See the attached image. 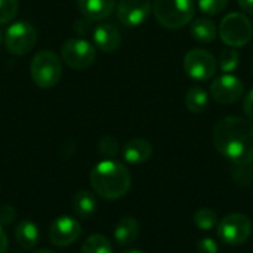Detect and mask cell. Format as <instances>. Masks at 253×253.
Listing matches in <instances>:
<instances>
[{"mask_svg":"<svg viewBox=\"0 0 253 253\" xmlns=\"http://www.w3.org/2000/svg\"><path fill=\"white\" fill-rule=\"evenodd\" d=\"M213 144L234 165H252L253 122L237 116L224 117L213 127Z\"/></svg>","mask_w":253,"mask_h":253,"instance_id":"cell-1","label":"cell"},{"mask_svg":"<svg viewBox=\"0 0 253 253\" xmlns=\"http://www.w3.org/2000/svg\"><path fill=\"white\" fill-rule=\"evenodd\" d=\"M132 185L129 169L113 159L99 162L90 172V187L96 196L105 200L122 199Z\"/></svg>","mask_w":253,"mask_h":253,"instance_id":"cell-2","label":"cell"},{"mask_svg":"<svg viewBox=\"0 0 253 253\" xmlns=\"http://www.w3.org/2000/svg\"><path fill=\"white\" fill-rule=\"evenodd\" d=\"M153 12L157 22L169 30H179L194 18L193 0H154Z\"/></svg>","mask_w":253,"mask_h":253,"instance_id":"cell-3","label":"cell"},{"mask_svg":"<svg viewBox=\"0 0 253 253\" xmlns=\"http://www.w3.org/2000/svg\"><path fill=\"white\" fill-rule=\"evenodd\" d=\"M33 82L42 89L56 86L62 76V65L59 56L52 50H40L34 55L30 64Z\"/></svg>","mask_w":253,"mask_h":253,"instance_id":"cell-4","label":"cell"},{"mask_svg":"<svg viewBox=\"0 0 253 253\" xmlns=\"http://www.w3.org/2000/svg\"><path fill=\"white\" fill-rule=\"evenodd\" d=\"M252 36L253 25L246 15L231 12L222 18L219 25V37L227 46L242 47L251 42Z\"/></svg>","mask_w":253,"mask_h":253,"instance_id":"cell-5","label":"cell"},{"mask_svg":"<svg viewBox=\"0 0 253 253\" xmlns=\"http://www.w3.org/2000/svg\"><path fill=\"white\" fill-rule=\"evenodd\" d=\"M252 221L245 213H230L218 222V239L228 246L246 243L252 234Z\"/></svg>","mask_w":253,"mask_h":253,"instance_id":"cell-6","label":"cell"},{"mask_svg":"<svg viewBox=\"0 0 253 253\" xmlns=\"http://www.w3.org/2000/svg\"><path fill=\"white\" fill-rule=\"evenodd\" d=\"M37 43V30L28 21H16L7 27L4 46L13 55H25Z\"/></svg>","mask_w":253,"mask_h":253,"instance_id":"cell-7","label":"cell"},{"mask_svg":"<svg viewBox=\"0 0 253 253\" xmlns=\"http://www.w3.org/2000/svg\"><path fill=\"white\" fill-rule=\"evenodd\" d=\"M184 70L193 80L208 82L216 74L218 61L206 49H191L184 58Z\"/></svg>","mask_w":253,"mask_h":253,"instance_id":"cell-8","label":"cell"},{"mask_svg":"<svg viewBox=\"0 0 253 253\" xmlns=\"http://www.w3.org/2000/svg\"><path fill=\"white\" fill-rule=\"evenodd\" d=\"M64 62L74 70L89 68L96 59L95 46L84 39H68L61 49Z\"/></svg>","mask_w":253,"mask_h":253,"instance_id":"cell-9","label":"cell"},{"mask_svg":"<svg viewBox=\"0 0 253 253\" xmlns=\"http://www.w3.org/2000/svg\"><path fill=\"white\" fill-rule=\"evenodd\" d=\"M82 236L80 222L68 215L58 216L49 227V240L56 248H67L76 243Z\"/></svg>","mask_w":253,"mask_h":253,"instance_id":"cell-10","label":"cell"},{"mask_svg":"<svg viewBox=\"0 0 253 253\" xmlns=\"http://www.w3.org/2000/svg\"><path fill=\"white\" fill-rule=\"evenodd\" d=\"M245 93L243 82L234 76L233 73H224L218 79L213 80L211 84V95L212 98L224 105L237 102Z\"/></svg>","mask_w":253,"mask_h":253,"instance_id":"cell-11","label":"cell"},{"mask_svg":"<svg viewBox=\"0 0 253 253\" xmlns=\"http://www.w3.org/2000/svg\"><path fill=\"white\" fill-rule=\"evenodd\" d=\"M117 7V18L126 27H138L144 24L153 9L150 0H120Z\"/></svg>","mask_w":253,"mask_h":253,"instance_id":"cell-12","label":"cell"},{"mask_svg":"<svg viewBox=\"0 0 253 253\" xmlns=\"http://www.w3.org/2000/svg\"><path fill=\"white\" fill-rule=\"evenodd\" d=\"M77 6L87 21H102L114 12L117 0H77Z\"/></svg>","mask_w":253,"mask_h":253,"instance_id":"cell-13","label":"cell"},{"mask_svg":"<svg viewBox=\"0 0 253 253\" xmlns=\"http://www.w3.org/2000/svg\"><path fill=\"white\" fill-rule=\"evenodd\" d=\"M93 43L102 52H114L122 43L120 31L113 24H99L93 30Z\"/></svg>","mask_w":253,"mask_h":253,"instance_id":"cell-14","label":"cell"},{"mask_svg":"<svg viewBox=\"0 0 253 253\" xmlns=\"http://www.w3.org/2000/svg\"><path fill=\"white\" fill-rule=\"evenodd\" d=\"M153 154L151 144L144 138H133L123 147V159L130 165H142Z\"/></svg>","mask_w":253,"mask_h":253,"instance_id":"cell-15","label":"cell"},{"mask_svg":"<svg viewBox=\"0 0 253 253\" xmlns=\"http://www.w3.org/2000/svg\"><path fill=\"white\" fill-rule=\"evenodd\" d=\"M139 234V224L133 216H125L122 218L116 228H114V242L122 246H130L136 242Z\"/></svg>","mask_w":253,"mask_h":253,"instance_id":"cell-16","label":"cell"},{"mask_svg":"<svg viewBox=\"0 0 253 253\" xmlns=\"http://www.w3.org/2000/svg\"><path fill=\"white\" fill-rule=\"evenodd\" d=\"M40 239V231L39 227L30 221V219H24L19 221L18 225L15 227V242L27 251H31L37 246Z\"/></svg>","mask_w":253,"mask_h":253,"instance_id":"cell-17","label":"cell"},{"mask_svg":"<svg viewBox=\"0 0 253 253\" xmlns=\"http://www.w3.org/2000/svg\"><path fill=\"white\" fill-rule=\"evenodd\" d=\"M96 206H98V202H96L95 193L87 191V190H80V191H77L76 196H74L73 200H71L73 212H74L79 218H82V219L90 218V216L96 212Z\"/></svg>","mask_w":253,"mask_h":253,"instance_id":"cell-18","label":"cell"},{"mask_svg":"<svg viewBox=\"0 0 253 253\" xmlns=\"http://www.w3.org/2000/svg\"><path fill=\"white\" fill-rule=\"evenodd\" d=\"M191 36L200 43H212L218 36L216 24L208 18H197L191 24Z\"/></svg>","mask_w":253,"mask_h":253,"instance_id":"cell-19","label":"cell"},{"mask_svg":"<svg viewBox=\"0 0 253 253\" xmlns=\"http://www.w3.org/2000/svg\"><path fill=\"white\" fill-rule=\"evenodd\" d=\"M209 105V95L200 86H193L185 95V107L193 114H202Z\"/></svg>","mask_w":253,"mask_h":253,"instance_id":"cell-20","label":"cell"},{"mask_svg":"<svg viewBox=\"0 0 253 253\" xmlns=\"http://www.w3.org/2000/svg\"><path fill=\"white\" fill-rule=\"evenodd\" d=\"M80 253H114V251L110 240L105 236L92 234L83 242Z\"/></svg>","mask_w":253,"mask_h":253,"instance_id":"cell-21","label":"cell"},{"mask_svg":"<svg viewBox=\"0 0 253 253\" xmlns=\"http://www.w3.org/2000/svg\"><path fill=\"white\" fill-rule=\"evenodd\" d=\"M193 219H194L196 227H199L203 231H209L215 228L219 222L216 212L211 208H200L199 211H196Z\"/></svg>","mask_w":253,"mask_h":253,"instance_id":"cell-22","label":"cell"},{"mask_svg":"<svg viewBox=\"0 0 253 253\" xmlns=\"http://www.w3.org/2000/svg\"><path fill=\"white\" fill-rule=\"evenodd\" d=\"M239 62H240V55L239 52L234 49V47H225L221 50L219 53V68L221 71L224 73H233L237 70L239 67Z\"/></svg>","mask_w":253,"mask_h":253,"instance_id":"cell-23","label":"cell"},{"mask_svg":"<svg viewBox=\"0 0 253 253\" xmlns=\"http://www.w3.org/2000/svg\"><path fill=\"white\" fill-rule=\"evenodd\" d=\"M18 0H0V25L10 22L18 15Z\"/></svg>","mask_w":253,"mask_h":253,"instance_id":"cell-24","label":"cell"},{"mask_svg":"<svg viewBox=\"0 0 253 253\" xmlns=\"http://www.w3.org/2000/svg\"><path fill=\"white\" fill-rule=\"evenodd\" d=\"M98 150L104 157L113 159L119 154L120 151V144L114 136H104L99 144H98Z\"/></svg>","mask_w":253,"mask_h":253,"instance_id":"cell-25","label":"cell"},{"mask_svg":"<svg viewBox=\"0 0 253 253\" xmlns=\"http://www.w3.org/2000/svg\"><path fill=\"white\" fill-rule=\"evenodd\" d=\"M228 4V0H197V6L199 9L206 13V15H218L221 13Z\"/></svg>","mask_w":253,"mask_h":253,"instance_id":"cell-26","label":"cell"},{"mask_svg":"<svg viewBox=\"0 0 253 253\" xmlns=\"http://www.w3.org/2000/svg\"><path fill=\"white\" fill-rule=\"evenodd\" d=\"M231 175H233V179L236 181V184L240 187H248L252 182L253 172L249 169V166L236 165L234 169L231 170Z\"/></svg>","mask_w":253,"mask_h":253,"instance_id":"cell-27","label":"cell"},{"mask_svg":"<svg viewBox=\"0 0 253 253\" xmlns=\"http://www.w3.org/2000/svg\"><path fill=\"white\" fill-rule=\"evenodd\" d=\"M15 219H16V212H15L13 206L1 205L0 206V225L1 227L10 225Z\"/></svg>","mask_w":253,"mask_h":253,"instance_id":"cell-28","label":"cell"},{"mask_svg":"<svg viewBox=\"0 0 253 253\" xmlns=\"http://www.w3.org/2000/svg\"><path fill=\"white\" fill-rule=\"evenodd\" d=\"M219 252V248H218V243L211 239V237H205L199 242L197 245V253H218Z\"/></svg>","mask_w":253,"mask_h":253,"instance_id":"cell-29","label":"cell"},{"mask_svg":"<svg viewBox=\"0 0 253 253\" xmlns=\"http://www.w3.org/2000/svg\"><path fill=\"white\" fill-rule=\"evenodd\" d=\"M243 111L248 119H253V89L243 99Z\"/></svg>","mask_w":253,"mask_h":253,"instance_id":"cell-30","label":"cell"},{"mask_svg":"<svg viewBox=\"0 0 253 253\" xmlns=\"http://www.w3.org/2000/svg\"><path fill=\"white\" fill-rule=\"evenodd\" d=\"M7 251H9V239L0 225V253H7Z\"/></svg>","mask_w":253,"mask_h":253,"instance_id":"cell-31","label":"cell"},{"mask_svg":"<svg viewBox=\"0 0 253 253\" xmlns=\"http://www.w3.org/2000/svg\"><path fill=\"white\" fill-rule=\"evenodd\" d=\"M240 9L249 15H253V0H237Z\"/></svg>","mask_w":253,"mask_h":253,"instance_id":"cell-32","label":"cell"},{"mask_svg":"<svg viewBox=\"0 0 253 253\" xmlns=\"http://www.w3.org/2000/svg\"><path fill=\"white\" fill-rule=\"evenodd\" d=\"M36 253H56V252H53V251H49V249H40V251H37Z\"/></svg>","mask_w":253,"mask_h":253,"instance_id":"cell-33","label":"cell"},{"mask_svg":"<svg viewBox=\"0 0 253 253\" xmlns=\"http://www.w3.org/2000/svg\"><path fill=\"white\" fill-rule=\"evenodd\" d=\"M123 253H144V252H141V251H136V249H130V251H126V252H123Z\"/></svg>","mask_w":253,"mask_h":253,"instance_id":"cell-34","label":"cell"},{"mask_svg":"<svg viewBox=\"0 0 253 253\" xmlns=\"http://www.w3.org/2000/svg\"><path fill=\"white\" fill-rule=\"evenodd\" d=\"M1 40H3V36H1V31H0V43H1Z\"/></svg>","mask_w":253,"mask_h":253,"instance_id":"cell-35","label":"cell"},{"mask_svg":"<svg viewBox=\"0 0 253 253\" xmlns=\"http://www.w3.org/2000/svg\"><path fill=\"white\" fill-rule=\"evenodd\" d=\"M252 172H253V169H252Z\"/></svg>","mask_w":253,"mask_h":253,"instance_id":"cell-36","label":"cell"}]
</instances>
